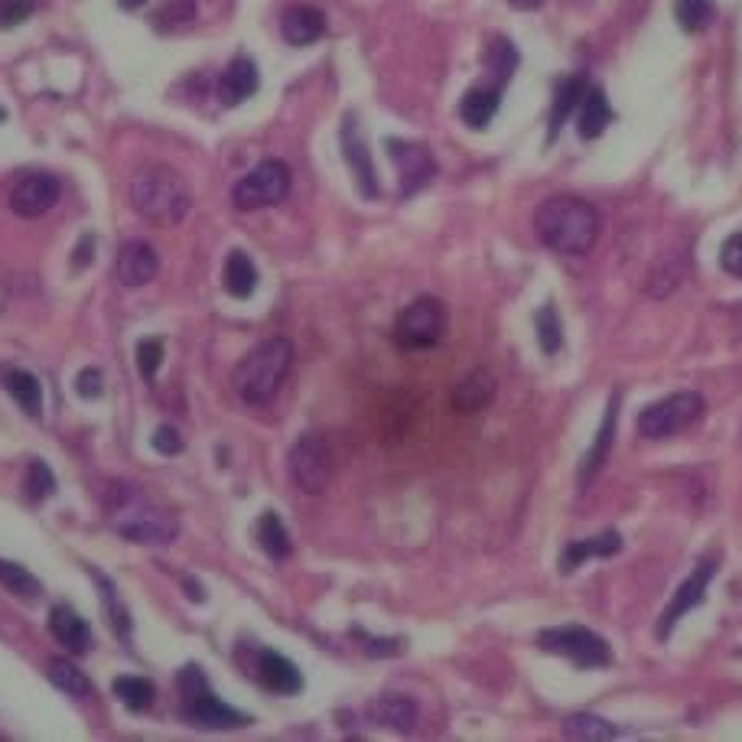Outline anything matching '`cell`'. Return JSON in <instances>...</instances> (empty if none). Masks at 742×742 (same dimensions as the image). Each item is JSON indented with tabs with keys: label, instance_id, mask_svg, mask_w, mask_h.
Segmentation results:
<instances>
[{
	"label": "cell",
	"instance_id": "8992f818",
	"mask_svg": "<svg viewBox=\"0 0 742 742\" xmlns=\"http://www.w3.org/2000/svg\"><path fill=\"white\" fill-rule=\"evenodd\" d=\"M704 411H707L704 394H697V391H674V394H668V398L648 404V408L638 414L635 430H638V437H645V440H668V437H674V434L694 427V424L704 417Z\"/></svg>",
	"mask_w": 742,
	"mask_h": 742
},
{
	"label": "cell",
	"instance_id": "bcb514c9",
	"mask_svg": "<svg viewBox=\"0 0 742 742\" xmlns=\"http://www.w3.org/2000/svg\"><path fill=\"white\" fill-rule=\"evenodd\" d=\"M186 586H190V599H196V603H203V599H206V593H203V586H199V583L186 580Z\"/></svg>",
	"mask_w": 742,
	"mask_h": 742
},
{
	"label": "cell",
	"instance_id": "8fae6325",
	"mask_svg": "<svg viewBox=\"0 0 742 742\" xmlns=\"http://www.w3.org/2000/svg\"><path fill=\"white\" fill-rule=\"evenodd\" d=\"M388 157L398 167V193L401 199H411L414 193H421L434 177H437V160L424 144L414 141H388Z\"/></svg>",
	"mask_w": 742,
	"mask_h": 742
},
{
	"label": "cell",
	"instance_id": "4316f807",
	"mask_svg": "<svg viewBox=\"0 0 742 742\" xmlns=\"http://www.w3.org/2000/svg\"><path fill=\"white\" fill-rule=\"evenodd\" d=\"M372 720L391 727L398 733H411L417 727V704L411 697H381L368 707Z\"/></svg>",
	"mask_w": 742,
	"mask_h": 742
},
{
	"label": "cell",
	"instance_id": "e575fe53",
	"mask_svg": "<svg viewBox=\"0 0 742 742\" xmlns=\"http://www.w3.org/2000/svg\"><path fill=\"white\" fill-rule=\"evenodd\" d=\"M674 16H678L684 33H704L714 23L717 7H714V0H678Z\"/></svg>",
	"mask_w": 742,
	"mask_h": 742
},
{
	"label": "cell",
	"instance_id": "2e32d148",
	"mask_svg": "<svg viewBox=\"0 0 742 742\" xmlns=\"http://www.w3.org/2000/svg\"><path fill=\"white\" fill-rule=\"evenodd\" d=\"M160 270V254L150 242H141V239H131L124 245L118 247V257H114V280L121 287H144L157 277Z\"/></svg>",
	"mask_w": 742,
	"mask_h": 742
},
{
	"label": "cell",
	"instance_id": "1f68e13d",
	"mask_svg": "<svg viewBox=\"0 0 742 742\" xmlns=\"http://www.w3.org/2000/svg\"><path fill=\"white\" fill-rule=\"evenodd\" d=\"M49 681L65 694V697H75V701H85L92 697V681L85 678V671H78L72 661L65 658H52L49 661Z\"/></svg>",
	"mask_w": 742,
	"mask_h": 742
},
{
	"label": "cell",
	"instance_id": "44dd1931",
	"mask_svg": "<svg viewBox=\"0 0 742 742\" xmlns=\"http://www.w3.org/2000/svg\"><path fill=\"white\" fill-rule=\"evenodd\" d=\"M501 105V88L498 85H476L463 95L460 101V121L473 131H486L492 124Z\"/></svg>",
	"mask_w": 742,
	"mask_h": 742
},
{
	"label": "cell",
	"instance_id": "f6af8a7d",
	"mask_svg": "<svg viewBox=\"0 0 742 742\" xmlns=\"http://www.w3.org/2000/svg\"><path fill=\"white\" fill-rule=\"evenodd\" d=\"M95 239L92 235H82V242H78V247H75V267H85L95 254Z\"/></svg>",
	"mask_w": 742,
	"mask_h": 742
},
{
	"label": "cell",
	"instance_id": "d6986e66",
	"mask_svg": "<svg viewBox=\"0 0 742 742\" xmlns=\"http://www.w3.org/2000/svg\"><path fill=\"white\" fill-rule=\"evenodd\" d=\"M254 92H257V65H254V59L235 56L226 65L222 78H219V101L226 108H239Z\"/></svg>",
	"mask_w": 742,
	"mask_h": 742
},
{
	"label": "cell",
	"instance_id": "5b68a950",
	"mask_svg": "<svg viewBox=\"0 0 742 742\" xmlns=\"http://www.w3.org/2000/svg\"><path fill=\"white\" fill-rule=\"evenodd\" d=\"M177 691H180V717L190 727H203V730H235L251 723L242 710L222 704L212 688L209 678L203 674L199 665H186L177 678Z\"/></svg>",
	"mask_w": 742,
	"mask_h": 742
},
{
	"label": "cell",
	"instance_id": "f1b7e54d",
	"mask_svg": "<svg viewBox=\"0 0 742 742\" xmlns=\"http://www.w3.org/2000/svg\"><path fill=\"white\" fill-rule=\"evenodd\" d=\"M92 576H95V583H98V589H101V606H105V616H108L111 632H114L121 642H131V612H127L124 599L118 596L114 583H111L105 573H92Z\"/></svg>",
	"mask_w": 742,
	"mask_h": 742
},
{
	"label": "cell",
	"instance_id": "ffe728a7",
	"mask_svg": "<svg viewBox=\"0 0 742 742\" xmlns=\"http://www.w3.org/2000/svg\"><path fill=\"white\" fill-rule=\"evenodd\" d=\"M619 404H622V394L616 391V394L609 398V408H606V417H603V424H599L596 443H593V447L586 450V457H583V466H580V483H589V479L603 470V463H606V457H609V447H612V437H616Z\"/></svg>",
	"mask_w": 742,
	"mask_h": 742
},
{
	"label": "cell",
	"instance_id": "ac0fdd59",
	"mask_svg": "<svg viewBox=\"0 0 742 742\" xmlns=\"http://www.w3.org/2000/svg\"><path fill=\"white\" fill-rule=\"evenodd\" d=\"M280 33L290 46H309L326 36V16H323V10L306 7V3L287 7L280 16Z\"/></svg>",
	"mask_w": 742,
	"mask_h": 742
},
{
	"label": "cell",
	"instance_id": "d590c367",
	"mask_svg": "<svg viewBox=\"0 0 742 742\" xmlns=\"http://www.w3.org/2000/svg\"><path fill=\"white\" fill-rule=\"evenodd\" d=\"M0 583H3L10 593H16L20 599H36V596L42 593V583H39L26 567L10 563V560H3V557H0Z\"/></svg>",
	"mask_w": 742,
	"mask_h": 742
},
{
	"label": "cell",
	"instance_id": "f35d334b",
	"mask_svg": "<svg viewBox=\"0 0 742 742\" xmlns=\"http://www.w3.org/2000/svg\"><path fill=\"white\" fill-rule=\"evenodd\" d=\"M163 362V342L160 339H144L137 342V372L144 381H154Z\"/></svg>",
	"mask_w": 742,
	"mask_h": 742
},
{
	"label": "cell",
	"instance_id": "836d02e7",
	"mask_svg": "<svg viewBox=\"0 0 742 742\" xmlns=\"http://www.w3.org/2000/svg\"><path fill=\"white\" fill-rule=\"evenodd\" d=\"M534 332L544 349V355H557L563 349V323L554 309V303H544L534 316Z\"/></svg>",
	"mask_w": 742,
	"mask_h": 742
},
{
	"label": "cell",
	"instance_id": "484cf974",
	"mask_svg": "<svg viewBox=\"0 0 742 742\" xmlns=\"http://www.w3.org/2000/svg\"><path fill=\"white\" fill-rule=\"evenodd\" d=\"M622 550V537L616 531H606L599 537H589V540H570L563 557H560V573H573L583 560L589 557H612Z\"/></svg>",
	"mask_w": 742,
	"mask_h": 742
},
{
	"label": "cell",
	"instance_id": "7dc6e473",
	"mask_svg": "<svg viewBox=\"0 0 742 742\" xmlns=\"http://www.w3.org/2000/svg\"><path fill=\"white\" fill-rule=\"evenodd\" d=\"M514 10H534V7H540L544 0H508Z\"/></svg>",
	"mask_w": 742,
	"mask_h": 742
},
{
	"label": "cell",
	"instance_id": "ee69618b",
	"mask_svg": "<svg viewBox=\"0 0 742 742\" xmlns=\"http://www.w3.org/2000/svg\"><path fill=\"white\" fill-rule=\"evenodd\" d=\"M720 264H723V270H727V273H733L737 280H742V232L730 235V239L723 242Z\"/></svg>",
	"mask_w": 742,
	"mask_h": 742
},
{
	"label": "cell",
	"instance_id": "f546056e",
	"mask_svg": "<svg viewBox=\"0 0 742 742\" xmlns=\"http://www.w3.org/2000/svg\"><path fill=\"white\" fill-rule=\"evenodd\" d=\"M257 540H260V550L270 557V560H287L293 544H290V534L280 521L277 511H264L260 521H257Z\"/></svg>",
	"mask_w": 742,
	"mask_h": 742
},
{
	"label": "cell",
	"instance_id": "603a6c76",
	"mask_svg": "<svg viewBox=\"0 0 742 742\" xmlns=\"http://www.w3.org/2000/svg\"><path fill=\"white\" fill-rule=\"evenodd\" d=\"M0 385L23 408L26 417H39L42 414V388H39V378L36 375H29L26 368L7 365V368H0Z\"/></svg>",
	"mask_w": 742,
	"mask_h": 742
},
{
	"label": "cell",
	"instance_id": "c3c4849f",
	"mask_svg": "<svg viewBox=\"0 0 742 742\" xmlns=\"http://www.w3.org/2000/svg\"><path fill=\"white\" fill-rule=\"evenodd\" d=\"M118 3H121L124 10H137V7H144L147 0H118Z\"/></svg>",
	"mask_w": 742,
	"mask_h": 742
},
{
	"label": "cell",
	"instance_id": "e0dca14e",
	"mask_svg": "<svg viewBox=\"0 0 742 742\" xmlns=\"http://www.w3.org/2000/svg\"><path fill=\"white\" fill-rule=\"evenodd\" d=\"M49 632H52V638L69 652V655H85V652H92V629H88V622L72 609V606H52V612H49Z\"/></svg>",
	"mask_w": 742,
	"mask_h": 742
},
{
	"label": "cell",
	"instance_id": "74e56055",
	"mask_svg": "<svg viewBox=\"0 0 742 742\" xmlns=\"http://www.w3.org/2000/svg\"><path fill=\"white\" fill-rule=\"evenodd\" d=\"M52 492H56V476H52V470H49L42 460H33L29 470H26V495H29L33 501H42V498H49Z\"/></svg>",
	"mask_w": 742,
	"mask_h": 742
},
{
	"label": "cell",
	"instance_id": "d6a6232c",
	"mask_svg": "<svg viewBox=\"0 0 742 742\" xmlns=\"http://www.w3.org/2000/svg\"><path fill=\"white\" fill-rule=\"evenodd\" d=\"M486 69L492 72L495 85L504 88L511 82L514 69H518V49H514V42H508L504 36H495L492 42H489V49H486Z\"/></svg>",
	"mask_w": 742,
	"mask_h": 742
},
{
	"label": "cell",
	"instance_id": "7402d4cb",
	"mask_svg": "<svg viewBox=\"0 0 742 742\" xmlns=\"http://www.w3.org/2000/svg\"><path fill=\"white\" fill-rule=\"evenodd\" d=\"M492 401L495 375L492 372H486V368L470 372V375L457 385V391H453V408H457L460 414H479V411H486Z\"/></svg>",
	"mask_w": 742,
	"mask_h": 742
},
{
	"label": "cell",
	"instance_id": "7c38bea8",
	"mask_svg": "<svg viewBox=\"0 0 742 742\" xmlns=\"http://www.w3.org/2000/svg\"><path fill=\"white\" fill-rule=\"evenodd\" d=\"M62 196V183L52 177V173H23L16 177V183L10 186V212L20 216V219H39L46 216Z\"/></svg>",
	"mask_w": 742,
	"mask_h": 742
},
{
	"label": "cell",
	"instance_id": "52a82bcc",
	"mask_svg": "<svg viewBox=\"0 0 742 742\" xmlns=\"http://www.w3.org/2000/svg\"><path fill=\"white\" fill-rule=\"evenodd\" d=\"M537 648L547 655H560L567 661H573L580 671H599L612 665V648L606 645L603 635H596L593 629L583 625H557V629H544L537 635Z\"/></svg>",
	"mask_w": 742,
	"mask_h": 742
},
{
	"label": "cell",
	"instance_id": "8d00e7d4",
	"mask_svg": "<svg viewBox=\"0 0 742 742\" xmlns=\"http://www.w3.org/2000/svg\"><path fill=\"white\" fill-rule=\"evenodd\" d=\"M563 737H570V740H612L616 730L593 714H570L563 720Z\"/></svg>",
	"mask_w": 742,
	"mask_h": 742
},
{
	"label": "cell",
	"instance_id": "6da1fadb",
	"mask_svg": "<svg viewBox=\"0 0 742 742\" xmlns=\"http://www.w3.org/2000/svg\"><path fill=\"white\" fill-rule=\"evenodd\" d=\"M105 514H108L111 527L131 544L163 547V544H173L177 534H180L177 518L131 483H111L108 486Z\"/></svg>",
	"mask_w": 742,
	"mask_h": 742
},
{
	"label": "cell",
	"instance_id": "7bdbcfd3",
	"mask_svg": "<svg viewBox=\"0 0 742 742\" xmlns=\"http://www.w3.org/2000/svg\"><path fill=\"white\" fill-rule=\"evenodd\" d=\"M150 447H154L160 457H180V453H183V437H180L173 427H157L154 437H150Z\"/></svg>",
	"mask_w": 742,
	"mask_h": 742
},
{
	"label": "cell",
	"instance_id": "3957f363",
	"mask_svg": "<svg viewBox=\"0 0 742 742\" xmlns=\"http://www.w3.org/2000/svg\"><path fill=\"white\" fill-rule=\"evenodd\" d=\"M131 209L154 226H180L193 209V193L186 180L167 163H147L131 177L127 186Z\"/></svg>",
	"mask_w": 742,
	"mask_h": 742
},
{
	"label": "cell",
	"instance_id": "60d3db41",
	"mask_svg": "<svg viewBox=\"0 0 742 742\" xmlns=\"http://www.w3.org/2000/svg\"><path fill=\"white\" fill-rule=\"evenodd\" d=\"M33 13L29 0H0V29H13L20 23H26Z\"/></svg>",
	"mask_w": 742,
	"mask_h": 742
},
{
	"label": "cell",
	"instance_id": "d4e9b609",
	"mask_svg": "<svg viewBox=\"0 0 742 742\" xmlns=\"http://www.w3.org/2000/svg\"><path fill=\"white\" fill-rule=\"evenodd\" d=\"M586 78L583 75H567L560 85H557V95H554V105H550V127H547V141H557V134L563 131V124L570 121V114L580 108L583 95H586Z\"/></svg>",
	"mask_w": 742,
	"mask_h": 742
},
{
	"label": "cell",
	"instance_id": "cb8c5ba5",
	"mask_svg": "<svg viewBox=\"0 0 742 742\" xmlns=\"http://www.w3.org/2000/svg\"><path fill=\"white\" fill-rule=\"evenodd\" d=\"M576 111H580L576 114V131H580L583 141H596L612 124V105H609L606 92L596 88V85L586 88V95H583V101H580Z\"/></svg>",
	"mask_w": 742,
	"mask_h": 742
},
{
	"label": "cell",
	"instance_id": "7a4b0ae2",
	"mask_svg": "<svg viewBox=\"0 0 742 742\" xmlns=\"http://www.w3.org/2000/svg\"><path fill=\"white\" fill-rule=\"evenodd\" d=\"M534 229L550 251L583 257L599 239V212L580 196H550L537 206Z\"/></svg>",
	"mask_w": 742,
	"mask_h": 742
},
{
	"label": "cell",
	"instance_id": "b9f144b4",
	"mask_svg": "<svg viewBox=\"0 0 742 742\" xmlns=\"http://www.w3.org/2000/svg\"><path fill=\"white\" fill-rule=\"evenodd\" d=\"M101 391H105V375L98 368H82L75 378V394L85 401H95V398H101Z\"/></svg>",
	"mask_w": 742,
	"mask_h": 742
},
{
	"label": "cell",
	"instance_id": "4dcf8cb0",
	"mask_svg": "<svg viewBox=\"0 0 742 742\" xmlns=\"http://www.w3.org/2000/svg\"><path fill=\"white\" fill-rule=\"evenodd\" d=\"M111 688H114V697H118L131 714H144V710H150L154 701H157V688H154V681H147V678L124 674V678H114Z\"/></svg>",
	"mask_w": 742,
	"mask_h": 742
},
{
	"label": "cell",
	"instance_id": "5bb4252c",
	"mask_svg": "<svg viewBox=\"0 0 742 742\" xmlns=\"http://www.w3.org/2000/svg\"><path fill=\"white\" fill-rule=\"evenodd\" d=\"M251 674L257 678V684H260L264 691L280 694V697H293V694L303 691V674H300V668H296L290 658L270 652V648H254Z\"/></svg>",
	"mask_w": 742,
	"mask_h": 742
},
{
	"label": "cell",
	"instance_id": "9c48e42d",
	"mask_svg": "<svg viewBox=\"0 0 742 742\" xmlns=\"http://www.w3.org/2000/svg\"><path fill=\"white\" fill-rule=\"evenodd\" d=\"M290 193V170L280 160H264L257 163L247 177H242L232 190V203L242 212H257L267 206L283 203Z\"/></svg>",
	"mask_w": 742,
	"mask_h": 742
},
{
	"label": "cell",
	"instance_id": "ba28073f",
	"mask_svg": "<svg viewBox=\"0 0 742 742\" xmlns=\"http://www.w3.org/2000/svg\"><path fill=\"white\" fill-rule=\"evenodd\" d=\"M447 332V306L437 296H417L411 306L401 309L394 323V342L404 352L434 349Z\"/></svg>",
	"mask_w": 742,
	"mask_h": 742
},
{
	"label": "cell",
	"instance_id": "ab89813d",
	"mask_svg": "<svg viewBox=\"0 0 742 742\" xmlns=\"http://www.w3.org/2000/svg\"><path fill=\"white\" fill-rule=\"evenodd\" d=\"M190 20H196V0H170L157 13L160 26H186Z\"/></svg>",
	"mask_w": 742,
	"mask_h": 742
},
{
	"label": "cell",
	"instance_id": "4fadbf2b",
	"mask_svg": "<svg viewBox=\"0 0 742 742\" xmlns=\"http://www.w3.org/2000/svg\"><path fill=\"white\" fill-rule=\"evenodd\" d=\"M714 573H717V560L714 557H707V560H701L697 563V570L681 583V589L674 593V599H671V606L661 612V619H658V638H671V632H674V625L681 622V616H688L694 606H701L704 603V596H707V586H710V580H714Z\"/></svg>",
	"mask_w": 742,
	"mask_h": 742
},
{
	"label": "cell",
	"instance_id": "83f0119b",
	"mask_svg": "<svg viewBox=\"0 0 742 742\" xmlns=\"http://www.w3.org/2000/svg\"><path fill=\"white\" fill-rule=\"evenodd\" d=\"M257 267L254 260L247 257L245 251H232L229 260H226V270H222V287L235 296V300H247L254 296L257 290Z\"/></svg>",
	"mask_w": 742,
	"mask_h": 742
},
{
	"label": "cell",
	"instance_id": "277c9868",
	"mask_svg": "<svg viewBox=\"0 0 742 742\" xmlns=\"http://www.w3.org/2000/svg\"><path fill=\"white\" fill-rule=\"evenodd\" d=\"M293 365V345L287 339H267L251 349L232 372V388L245 404H267Z\"/></svg>",
	"mask_w": 742,
	"mask_h": 742
},
{
	"label": "cell",
	"instance_id": "30bf717a",
	"mask_svg": "<svg viewBox=\"0 0 742 742\" xmlns=\"http://www.w3.org/2000/svg\"><path fill=\"white\" fill-rule=\"evenodd\" d=\"M287 470H290V479H293V486H296L300 492L306 495L326 492L329 476H332V453H329L326 440L316 437V434L300 437V440L290 447Z\"/></svg>",
	"mask_w": 742,
	"mask_h": 742
},
{
	"label": "cell",
	"instance_id": "9a60e30c",
	"mask_svg": "<svg viewBox=\"0 0 742 742\" xmlns=\"http://www.w3.org/2000/svg\"><path fill=\"white\" fill-rule=\"evenodd\" d=\"M342 154H345V163H349V170L358 183V193L365 199H378L381 186H378V177H375V163H372L365 137H362V127L352 114H345V121H342Z\"/></svg>",
	"mask_w": 742,
	"mask_h": 742
}]
</instances>
